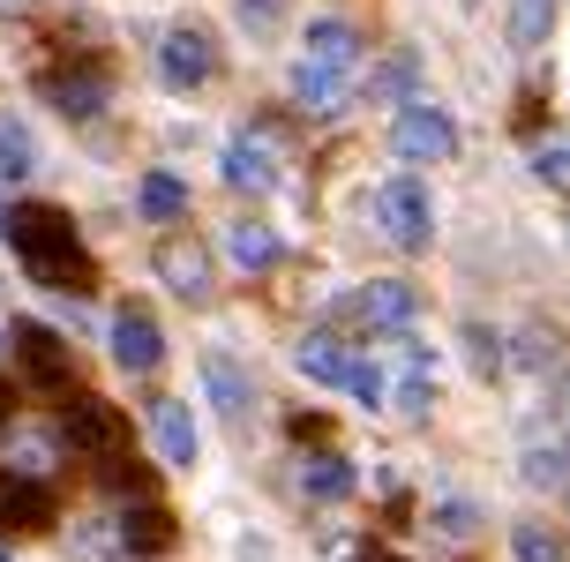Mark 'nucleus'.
<instances>
[{
  "label": "nucleus",
  "instance_id": "2eb2a0df",
  "mask_svg": "<svg viewBox=\"0 0 570 562\" xmlns=\"http://www.w3.org/2000/svg\"><path fill=\"white\" fill-rule=\"evenodd\" d=\"M203 383H210V397H218V413H226V421L248 413V383H240V367H233L226 353H203Z\"/></svg>",
  "mask_w": 570,
  "mask_h": 562
},
{
  "label": "nucleus",
  "instance_id": "423d86ee",
  "mask_svg": "<svg viewBox=\"0 0 570 562\" xmlns=\"http://www.w3.org/2000/svg\"><path fill=\"white\" fill-rule=\"evenodd\" d=\"M53 487L23 473H0V533H53Z\"/></svg>",
  "mask_w": 570,
  "mask_h": 562
},
{
  "label": "nucleus",
  "instance_id": "bb28decb",
  "mask_svg": "<svg viewBox=\"0 0 570 562\" xmlns=\"http://www.w3.org/2000/svg\"><path fill=\"white\" fill-rule=\"evenodd\" d=\"M541 180H570V142H556V150H541Z\"/></svg>",
  "mask_w": 570,
  "mask_h": 562
},
{
  "label": "nucleus",
  "instance_id": "5701e85b",
  "mask_svg": "<svg viewBox=\"0 0 570 562\" xmlns=\"http://www.w3.org/2000/svg\"><path fill=\"white\" fill-rule=\"evenodd\" d=\"M30 172V136L16 120H0V180H23Z\"/></svg>",
  "mask_w": 570,
  "mask_h": 562
},
{
  "label": "nucleus",
  "instance_id": "20e7f679",
  "mask_svg": "<svg viewBox=\"0 0 570 562\" xmlns=\"http://www.w3.org/2000/svg\"><path fill=\"white\" fill-rule=\"evenodd\" d=\"M375 218H383V233H391L399 248H428V233H435V203H428L421 180H383V188H375Z\"/></svg>",
  "mask_w": 570,
  "mask_h": 562
},
{
  "label": "nucleus",
  "instance_id": "b1692460",
  "mask_svg": "<svg viewBox=\"0 0 570 562\" xmlns=\"http://www.w3.org/2000/svg\"><path fill=\"white\" fill-rule=\"evenodd\" d=\"M106 487H120V495H142V487H150V465H136L128 450H114V457H106Z\"/></svg>",
  "mask_w": 570,
  "mask_h": 562
},
{
  "label": "nucleus",
  "instance_id": "9b49d317",
  "mask_svg": "<svg viewBox=\"0 0 570 562\" xmlns=\"http://www.w3.org/2000/svg\"><path fill=\"white\" fill-rule=\"evenodd\" d=\"M158 278H166L173 293L203 300V293H210V263H203L196 240H166V248H158Z\"/></svg>",
  "mask_w": 570,
  "mask_h": 562
},
{
  "label": "nucleus",
  "instance_id": "c756f323",
  "mask_svg": "<svg viewBox=\"0 0 570 562\" xmlns=\"http://www.w3.org/2000/svg\"><path fill=\"white\" fill-rule=\"evenodd\" d=\"M0 562H8V548H0Z\"/></svg>",
  "mask_w": 570,
  "mask_h": 562
},
{
  "label": "nucleus",
  "instance_id": "9d476101",
  "mask_svg": "<svg viewBox=\"0 0 570 562\" xmlns=\"http://www.w3.org/2000/svg\"><path fill=\"white\" fill-rule=\"evenodd\" d=\"M46 98H53L60 112L90 120V112L106 106V68H68V76H46Z\"/></svg>",
  "mask_w": 570,
  "mask_h": 562
},
{
  "label": "nucleus",
  "instance_id": "1a4fd4ad",
  "mask_svg": "<svg viewBox=\"0 0 570 562\" xmlns=\"http://www.w3.org/2000/svg\"><path fill=\"white\" fill-rule=\"evenodd\" d=\"M158 68H166V83H210V38H203L196 23H180L166 30V46H158Z\"/></svg>",
  "mask_w": 570,
  "mask_h": 562
},
{
  "label": "nucleus",
  "instance_id": "f257e3e1",
  "mask_svg": "<svg viewBox=\"0 0 570 562\" xmlns=\"http://www.w3.org/2000/svg\"><path fill=\"white\" fill-rule=\"evenodd\" d=\"M0 233H8V248L30 263L38 285H53V293H98V263L83 255L68 210H53V203H23V210L0 218Z\"/></svg>",
  "mask_w": 570,
  "mask_h": 562
},
{
  "label": "nucleus",
  "instance_id": "a878e982",
  "mask_svg": "<svg viewBox=\"0 0 570 562\" xmlns=\"http://www.w3.org/2000/svg\"><path fill=\"white\" fill-rule=\"evenodd\" d=\"M323 435H331L323 413H293V443H323Z\"/></svg>",
  "mask_w": 570,
  "mask_h": 562
},
{
  "label": "nucleus",
  "instance_id": "a211bd4d",
  "mask_svg": "<svg viewBox=\"0 0 570 562\" xmlns=\"http://www.w3.org/2000/svg\"><path fill=\"white\" fill-rule=\"evenodd\" d=\"M301 487H308L315 503H338L345 487H353V465H345V457H331V450H323V457H308V465H301Z\"/></svg>",
  "mask_w": 570,
  "mask_h": 562
},
{
  "label": "nucleus",
  "instance_id": "412c9836",
  "mask_svg": "<svg viewBox=\"0 0 570 562\" xmlns=\"http://www.w3.org/2000/svg\"><path fill=\"white\" fill-rule=\"evenodd\" d=\"M180 210H188V188L173 172H150L142 180V218H180Z\"/></svg>",
  "mask_w": 570,
  "mask_h": 562
},
{
  "label": "nucleus",
  "instance_id": "f03ea898",
  "mask_svg": "<svg viewBox=\"0 0 570 562\" xmlns=\"http://www.w3.org/2000/svg\"><path fill=\"white\" fill-rule=\"evenodd\" d=\"M293 361H301V375H308V383L353 391V397H368V405H383V391H391V375H383L375 361H361V353H353L345 337H308V345H301Z\"/></svg>",
  "mask_w": 570,
  "mask_h": 562
},
{
  "label": "nucleus",
  "instance_id": "cd10ccee",
  "mask_svg": "<svg viewBox=\"0 0 570 562\" xmlns=\"http://www.w3.org/2000/svg\"><path fill=\"white\" fill-rule=\"evenodd\" d=\"M8 413H16V391H8V383H0V427H8Z\"/></svg>",
  "mask_w": 570,
  "mask_h": 562
},
{
  "label": "nucleus",
  "instance_id": "7c9ffc66",
  "mask_svg": "<svg viewBox=\"0 0 570 562\" xmlns=\"http://www.w3.org/2000/svg\"><path fill=\"white\" fill-rule=\"evenodd\" d=\"M0 218H8V210H0Z\"/></svg>",
  "mask_w": 570,
  "mask_h": 562
},
{
  "label": "nucleus",
  "instance_id": "aec40b11",
  "mask_svg": "<svg viewBox=\"0 0 570 562\" xmlns=\"http://www.w3.org/2000/svg\"><path fill=\"white\" fill-rule=\"evenodd\" d=\"M293 90H301V106L331 112V106L345 98V76H331V68H308V60H301V76H293Z\"/></svg>",
  "mask_w": 570,
  "mask_h": 562
},
{
  "label": "nucleus",
  "instance_id": "39448f33",
  "mask_svg": "<svg viewBox=\"0 0 570 562\" xmlns=\"http://www.w3.org/2000/svg\"><path fill=\"white\" fill-rule=\"evenodd\" d=\"M391 142H399V158H413V166H435V158H451V150H458V120H451L443 106L413 98V106L399 112Z\"/></svg>",
  "mask_w": 570,
  "mask_h": 562
},
{
  "label": "nucleus",
  "instance_id": "4be33fe9",
  "mask_svg": "<svg viewBox=\"0 0 570 562\" xmlns=\"http://www.w3.org/2000/svg\"><path fill=\"white\" fill-rule=\"evenodd\" d=\"M548 30H556V0H518L511 8V38L518 46H541Z\"/></svg>",
  "mask_w": 570,
  "mask_h": 562
},
{
  "label": "nucleus",
  "instance_id": "ddd939ff",
  "mask_svg": "<svg viewBox=\"0 0 570 562\" xmlns=\"http://www.w3.org/2000/svg\"><path fill=\"white\" fill-rule=\"evenodd\" d=\"M120 540H128L136 555H166L173 548V510L166 503H136L128 517H120Z\"/></svg>",
  "mask_w": 570,
  "mask_h": 562
},
{
  "label": "nucleus",
  "instance_id": "0eeeda50",
  "mask_svg": "<svg viewBox=\"0 0 570 562\" xmlns=\"http://www.w3.org/2000/svg\"><path fill=\"white\" fill-rule=\"evenodd\" d=\"M16 361H23V375L38 391H68V367H76L60 331H46V323H16Z\"/></svg>",
  "mask_w": 570,
  "mask_h": 562
},
{
  "label": "nucleus",
  "instance_id": "c85d7f7f",
  "mask_svg": "<svg viewBox=\"0 0 570 562\" xmlns=\"http://www.w3.org/2000/svg\"><path fill=\"white\" fill-rule=\"evenodd\" d=\"M361 562H405V555H391V548H368V555H361Z\"/></svg>",
  "mask_w": 570,
  "mask_h": 562
},
{
  "label": "nucleus",
  "instance_id": "f8f14e48",
  "mask_svg": "<svg viewBox=\"0 0 570 562\" xmlns=\"http://www.w3.org/2000/svg\"><path fill=\"white\" fill-rule=\"evenodd\" d=\"M353 53H361L353 23H338V16L308 23V68H331V76H345V68H353Z\"/></svg>",
  "mask_w": 570,
  "mask_h": 562
},
{
  "label": "nucleus",
  "instance_id": "4468645a",
  "mask_svg": "<svg viewBox=\"0 0 570 562\" xmlns=\"http://www.w3.org/2000/svg\"><path fill=\"white\" fill-rule=\"evenodd\" d=\"M158 450H166V465H196V421H188L180 397L158 405Z\"/></svg>",
  "mask_w": 570,
  "mask_h": 562
},
{
  "label": "nucleus",
  "instance_id": "393cba45",
  "mask_svg": "<svg viewBox=\"0 0 570 562\" xmlns=\"http://www.w3.org/2000/svg\"><path fill=\"white\" fill-rule=\"evenodd\" d=\"M518 562H563V540L541 525H518Z\"/></svg>",
  "mask_w": 570,
  "mask_h": 562
},
{
  "label": "nucleus",
  "instance_id": "dca6fc26",
  "mask_svg": "<svg viewBox=\"0 0 570 562\" xmlns=\"http://www.w3.org/2000/svg\"><path fill=\"white\" fill-rule=\"evenodd\" d=\"M353 308L368 315V323H391V331H399V323H413V293H405L399 278H375L368 293H361V300H353Z\"/></svg>",
  "mask_w": 570,
  "mask_h": 562
},
{
  "label": "nucleus",
  "instance_id": "7ed1b4c3",
  "mask_svg": "<svg viewBox=\"0 0 570 562\" xmlns=\"http://www.w3.org/2000/svg\"><path fill=\"white\" fill-rule=\"evenodd\" d=\"M60 443L83 450V457H114V450H128V421L106 397H68L60 405Z\"/></svg>",
  "mask_w": 570,
  "mask_h": 562
},
{
  "label": "nucleus",
  "instance_id": "f3484780",
  "mask_svg": "<svg viewBox=\"0 0 570 562\" xmlns=\"http://www.w3.org/2000/svg\"><path fill=\"white\" fill-rule=\"evenodd\" d=\"M226 248H233L240 270H271V263H278V233H271V225H233Z\"/></svg>",
  "mask_w": 570,
  "mask_h": 562
},
{
  "label": "nucleus",
  "instance_id": "6e6552de",
  "mask_svg": "<svg viewBox=\"0 0 570 562\" xmlns=\"http://www.w3.org/2000/svg\"><path fill=\"white\" fill-rule=\"evenodd\" d=\"M114 361L128 367V375H150V367L166 361V337H158V323L142 308H120L114 315Z\"/></svg>",
  "mask_w": 570,
  "mask_h": 562
},
{
  "label": "nucleus",
  "instance_id": "6ab92c4d",
  "mask_svg": "<svg viewBox=\"0 0 570 562\" xmlns=\"http://www.w3.org/2000/svg\"><path fill=\"white\" fill-rule=\"evenodd\" d=\"M226 180L233 188H271V158L256 142H226Z\"/></svg>",
  "mask_w": 570,
  "mask_h": 562
}]
</instances>
